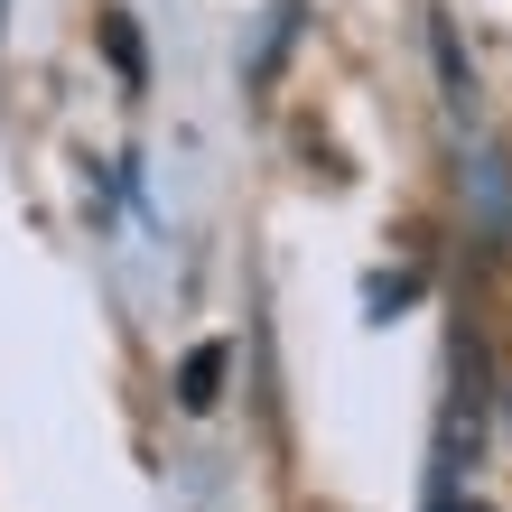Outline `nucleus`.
<instances>
[{
    "label": "nucleus",
    "mask_w": 512,
    "mask_h": 512,
    "mask_svg": "<svg viewBox=\"0 0 512 512\" xmlns=\"http://www.w3.org/2000/svg\"><path fill=\"white\" fill-rule=\"evenodd\" d=\"M466 187H475V233H485V252H503V243H512V168H503L494 140H475Z\"/></svg>",
    "instance_id": "f257e3e1"
},
{
    "label": "nucleus",
    "mask_w": 512,
    "mask_h": 512,
    "mask_svg": "<svg viewBox=\"0 0 512 512\" xmlns=\"http://www.w3.org/2000/svg\"><path fill=\"white\" fill-rule=\"evenodd\" d=\"M429 56H438V94H447V112H457V131H475L485 94H475V66H466V47H457V19H447V10H429Z\"/></svg>",
    "instance_id": "f03ea898"
},
{
    "label": "nucleus",
    "mask_w": 512,
    "mask_h": 512,
    "mask_svg": "<svg viewBox=\"0 0 512 512\" xmlns=\"http://www.w3.org/2000/svg\"><path fill=\"white\" fill-rule=\"evenodd\" d=\"M103 56H112V75H122V94H149V47H140L131 10H103Z\"/></svg>",
    "instance_id": "39448f33"
},
{
    "label": "nucleus",
    "mask_w": 512,
    "mask_h": 512,
    "mask_svg": "<svg viewBox=\"0 0 512 512\" xmlns=\"http://www.w3.org/2000/svg\"><path fill=\"white\" fill-rule=\"evenodd\" d=\"M410 298H419V270H401V280H382V270H373V280H364V308H373V326H391V317L410 308Z\"/></svg>",
    "instance_id": "423d86ee"
},
{
    "label": "nucleus",
    "mask_w": 512,
    "mask_h": 512,
    "mask_svg": "<svg viewBox=\"0 0 512 512\" xmlns=\"http://www.w3.org/2000/svg\"><path fill=\"white\" fill-rule=\"evenodd\" d=\"M224 382H233V345L224 336H205V345H187V364H177V410H215L224 401Z\"/></svg>",
    "instance_id": "7ed1b4c3"
},
{
    "label": "nucleus",
    "mask_w": 512,
    "mask_h": 512,
    "mask_svg": "<svg viewBox=\"0 0 512 512\" xmlns=\"http://www.w3.org/2000/svg\"><path fill=\"white\" fill-rule=\"evenodd\" d=\"M298 19H308V0H270V19H261V47H252V66H243V84H252V94H270V84H280L289 47H298Z\"/></svg>",
    "instance_id": "20e7f679"
}]
</instances>
